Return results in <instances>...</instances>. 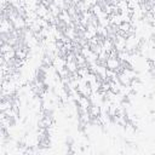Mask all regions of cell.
Masks as SVG:
<instances>
[{
  "label": "cell",
  "instance_id": "cell-1",
  "mask_svg": "<svg viewBox=\"0 0 155 155\" xmlns=\"http://www.w3.org/2000/svg\"><path fill=\"white\" fill-rule=\"evenodd\" d=\"M87 110H88V114H90L91 116H99L101 113H102L101 105H98V104H91Z\"/></svg>",
  "mask_w": 155,
  "mask_h": 155
}]
</instances>
